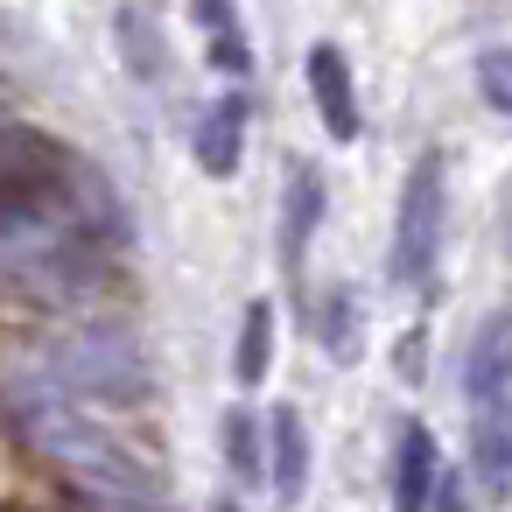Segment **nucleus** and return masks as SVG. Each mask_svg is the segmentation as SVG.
I'll return each instance as SVG.
<instances>
[{
  "label": "nucleus",
  "mask_w": 512,
  "mask_h": 512,
  "mask_svg": "<svg viewBox=\"0 0 512 512\" xmlns=\"http://www.w3.org/2000/svg\"><path fill=\"white\" fill-rule=\"evenodd\" d=\"M302 78H309V99H316L323 134H330V141H358L365 113H358V78H351V57H344L337 43H309Z\"/></svg>",
  "instance_id": "5"
},
{
  "label": "nucleus",
  "mask_w": 512,
  "mask_h": 512,
  "mask_svg": "<svg viewBox=\"0 0 512 512\" xmlns=\"http://www.w3.org/2000/svg\"><path fill=\"white\" fill-rule=\"evenodd\" d=\"M477 99L498 120H512V43H484L477 50Z\"/></svg>",
  "instance_id": "16"
},
{
  "label": "nucleus",
  "mask_w": 512,
  "mask_h": 512,
  "mask_svg": "<svg viewBox=\"0 0 512 512\" xmlns=\"http://www.w3.org/2000/svg\"><path fill=\"white\" fill-rule=\"evenodd\" d=\"M190 22L204 29V43H211V64H218V71H232V78H246V71H253V43H246V22H239L232 0H197Z\"/></svg>",
  "instance_id": "12"
},
{
  "label": "nucleus",
  "mask_w": 512,
  "mask_h": 512,
  "mask_svg": "<svg viewBox=\"0 0 512 512\" xmlns=\"http://www.w3.org/2000/svg\"><path fill=\"white\" fill-rule=\"evenodd\" d=\"M218 442H225V463H232V477L239 484H260L267 477V421L253 414V407H225L218 414Z\"/></svg>",
  "instance_id": "13"
},
{
  "label": "nucleus",
  "mask_w": 512,
  "mask_h": 512,
  "mask_svg": "<svg viewBox=\"0 0 512 512\" xmlns=\"http://www.w3.org/2000/svg\"><path fill=\"white\" fill-rule=\"evenodd\" d=\"M211 512H246V505H239V498H218V505H211Z\"/></svg>",
  "instance_id": "18"
},
{
  "label": "nucleus",
  "mask_w": 512,
  "mask_h": 512,
  "mask_svg": "<svg viewBox=\"0 0 512 512\" xmlns=\"http://www.w3.org/2000/svg\"><path fill=\"white\" fill-rule=\"evenodd\" d=\"M267 484H274L281 505H295V498L309 491V421H302V407H288V400L267 414Z\"/></svg>",
  "instance_id": "9"
},
{
  "label": "nucleus",
  "mask_w": 512,
  "mask_h": 512,
  "mask_svg": "<svg viewBox=\"0 0 512 512\" xmlns=\"http://www.w3.org/2000/svg\"><path fill=\"white\" fill-rule=\"evenodd\" d=\"M120 239L127 211L92 162L0 120V281L36 302H85L99 295L106 246Z\"/></svg>",
  "instance_id": "1"
},
{
  "label": "nucleus",
  "mask_w": 512,
  "mask_h": 512,
  "mask_svg": "<svg viewBox=\"0 0 512 512\" xmlns=\"http://www.w3.org/2000/svg\"><path fill=\"white\" fill-rule=\"evenodd\" d=\"M323 211H330L323 169H316V162H288V183H281V267H288V274L302 267V253H309Z\"/></svg>",
  "instance_id": "8"
},
{
  "label": "nucleus",
  "mask_w": 512,
  "mask_h": 512,
  "mask_svg": "<svg viewBox=\"0 0 512 512\" xmlns=\"http://www.w3.org/2000/svg\"><path fill=\"white\" fill-rule=\"evenodd\" d=\"M246 127H253V99H246V92H225V99H211V106L197 113L190 155H197V169H204L211 183H232V176L246 169Z\"/></svg>",
  "instance_id": "4"
},
{
  "label": "nucleus",
  "mask_w": 512,
  "mask_h": 512,
  "mask_svg": "<svg viewBox=\"0 0 512 512\" xmlns=\"http://www.w3.org/2000/svg\"><path fill=\"white\" fill-rule=\"evenodd\" d=\"M463 393H470V407H491L498 393H512V302L477 323V337L463 351Z\"/></svg>",
  "instance_id": "7"
},
{
  "label": "nucleus",
  "mask_w": 512,
  "mask_h": 512,
  "mask_svg": "<svg viewBox=\"0 0 512 512\" xmlns=\"http://www.w3.org/2000/svg\"><path fill=\"white\" fill-rule=\"evenodd\" d=\"M113 29H120V36H127V50H134V57H127V64H134V78H148V85H155V78H169V43H155V36H148L155 22H148L141 8H120V15H113Z\"/></svg>",
  "instance_id": "15"
},
{
  "label": "nucleus",
  "mask_w": 512,
  "mask_h": 512,
  "mask_svg": "<svg viewBox=\"0 0 512 512\" xmlns=\"http://www.w3.org/2000/svg\"><path fill=\"white\" fill-rule=\"evenodd\" d=\"M470 463L498 498H512V393H498L491 407H470Z\"/></svg>",
  "instance_id": "10"
},
{
  "label": "nucleus",
  "mask_w": 512,
  "mask_h": 512,
  "mask_svg": "<svg viewBox=\"0 0 512 512\" xmlns=\"http://www.w3.org/2000/svg\"><path fill=\"white\" fill-rule=\"evenodd\" d=\"M316 344H323L330 365H358L365 358V302L351 288H330L316 302Z\"/></svg>",
  "instance_id": "11"
},
{
  "label": "nucleus",
  "mask_w": 512,
  "mask_h": 512,
  "mask_svg": "<svg viewBox=\"0 0 512 512\" xmlns=\"http://www.w3.org/2000/svg\"><path fill=\"white\" fill-rule=\"evenodd\" d=\"M57 372H64V386L85 393V400H120V407H127V400L148 393V358H141V344L120 337V330H71L64 351H57Z\"/></svg>",
  "instance_id": "3"
},
{
  "label": "nucleus",
  "mask_w": 512,
  "mask_h": 512,
  "mask_svg": "<svg viewBox=\"0 0 512 512\" xmlns=\"http://www.w3.org/2000/svg\"><path fill=\"white\" fill-rule=\"evenodd\" d=\"M267 365H274V302H246V316H239V351H232V379L253 393V386L267 379Z\"/></svg>",
  "instance_id": "14"
},
{
  "label": "nucleus",
  "mask_w": 512,
  "mask_h": 512,
  "mask_svg": "<svg viewBox=\"0 0 512 512\" xmlns=\"http://www.w3.org/2000/svg\"><path fill=\"white\" fill-rule=\"evenodd\" d=\"M435 484H442V449H435L428 421H400V435L386 449V498H393V512H428Z\"/></svg>",
  "instance_id": "6"
},
{
  "label": "nucleus",
  "mask_w": 512,
  "mask_h": 512,
  "mask_svg": "<svg viewBox=\"0 0 512 512\" xmlns=\"http://www.w3.org/2000/svg\"><path fill=\"white\" fill-rule=\"evenodd\" d=\"M428 512H477V505H470V491H463V477H456V470H442V484H435V505H428Z\"/></svg>",
  "instance_id": "17"
},
{
  "label": "nucleus",
  "mask_w": 512,
  "mask_h": 512,
  "mask_svg": "<svg viewBox=\"0 0 512 512\" xmlns=\"http://www.w3.org/2000/svg\"><path fill=\"white\" fill-rule=\"evenodd\" d=\"M442 211H449V183H442V155L428 148L400 183V211H393V239H386V274L400 288L435 281V267H442Z\"/></svg>",
  "instance_id": "2"
}]
</instances>
